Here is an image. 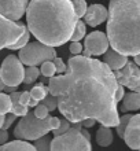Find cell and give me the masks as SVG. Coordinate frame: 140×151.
Instances as JSON below:
<instances>
[{"label": "cell", "mask_w": 140, "mask_h": 151, "mask_svg": "<svg viewBox=\"0 0 140 151\" xmlns=\"http://www.w3.org/2000/svg\"><path fill=\"white\" fill-rule=\"evenodd\" d=\"M58 109L70 122L93 118L106 127L120 121L116 91L118 83L107 65L91 56L74 55L67 60Z\"/></svg>", "instance_id": "obj_1"}, {"label": "cell", "mask_w": 140, "mask_h": 151, "mask_svg": "<svg viewBox=\"0 0 140 151\" xmlns=\"http://www.w3.org/2000/svg\"><path fill=\"white\" fill-rule=\"evenodd\" d=\"M25 14L29 32L51 47H60L70 41L78 21L70 0H32Z\"/></svg>", "instance_id": "obj_2"}, {"label": "cell", "mask_w": 140, "mask_h": 151, "mask_svg": "<svg viewBox=\"0 0 140 151\" xmlns=\"http://www.w3.org/2000/svg\"><path fill=\"white\" fill-rule=\"evenodd\" d=\"M107 11L111 48L126 56L140 54V0H110Z\"/></svg>", "instance_id": "obj_3"}, {"label": "cell", "mask_w": 140, "mask_h": 151, "mask_svg": "<svg viewBox=\"0 0 140 151\" xmlns=\"http://www.w3.org/2000/svg\"><path fill=\"white\" fill-rule=\"evenodd\" d=\"M58 127H59V118L50 117V115H47L45 118H37L34 113L28 111L17 124V128L14 129V136L17 139L32 142L41 136L48 135V132H51Z\"/></svg>", "instance_id": "obj_4"}, {"label": "cell", "mask_w": 140, "mask_h": 151, "mask_svg": "<svg viewBox=\"0 0 140 151\" xmlns=\"http://www.w3.org/2000/svg\"><path fill=\"white\" fill-rule=\"evenodd\" d=\"M51 150H92L91 135L83 128L81 122L70 124L69 129L62 135L51 139Z\"/></svg>", "instance_id": "obj_5"}, {"label": "cell", "mask_w": 140, "mask_h": 151, "mask_svg": "<svg viewBox=\"0 0 140 151\" xmlns=\"http://www.w3.org/2000/svg\"><path fill=\"white\" fill-rule=\"evenodd\" d=\"M56 56L55 47L47 45V44L41 43V41H33L28 43L26 45L19 50V58L21 62L26 66H37L41 65L47 59H54Z\"/></svg>", "instance_id": "obj_6"}, {"label": "cell", "mask_w": 140, "mask_h": 151, "mask_svg": "<svg viewBox=\"0 0 140 151\" xmlns=\"http://www.w3.org/2000/svg\"><path fill=\"white\" fill-rule=\"evenodd\" d=\"M25 69L24 63L15 55H8L1 62L0 66V77L4 85L8 87H18L24 81Z\"/></svg>", "instance_id": "obj_7"}, {"label": "cell", "mask_w": 140, "mask_h": 151, "mask_svg": "<svg viewBox=\"0 0 140 151\" xmlns=\"http://www.w3.org/2000/svg\"><path fill=\"white\" fill-rule=\"evenodd\" d=\"M26 29L22 22H17L10 18H6L0 14V51L3 48H8L17 40L22 36L24 30Z\"/></svg>", "instance_id": "obj_8"}, {"label": "cell", "mask_w": 140, "mask_h": 151, "mask_svg": "<svg viewBox=\"0 0 140 151\" xmlns=\"http://www.w3.org/2000/svg\"><path fill=\"white\" fill-rule=\"evenodd\" d=\"M117 83L129 88L131 91L140 92V69L135 62H126L118 70H114Z\"/></svg>", "instance_id": "obj_9"}, {"label": "cell", "mask_w": 140, "mask_h": 151, "mask_svg": "<svg viewBox=\"0 0 140 151\" xmlns=\"http://www.w3.org/2000/svg\"><path fill=\"white\" fill-rule=\"evenodd\" d=\"M108 48L107 35L103 32H92L89 33L84 43V56H99L103 55Z\"/></svg>", "instance_id": "obj_10"}, {"label": "cell", "mask_w": 140, "mask_h": 151, "mask_svg": "<svg viewBox=\"0 0 140 151\" xmlns=\"http://www.w3.org/2000/svg\"><path fill=\"white\" fill-rule=\"evenodd\" d=\"M29 0H0V14L12 21H19L26 11Z\"/></svg>", "instance_id": "obj_11"}, {"label": "cell", "mask_w": 140, "mask_h": 151, "mask_svg": "<svg viewBox=\"0 0 140 151\" xmlns=\"http://www.w3.org/2000/svg\"><path fill=\"white\" fill-rule=\"evenodd\" d=\"M122 139L132 150H140V114L132 115L129 118Z\"/></svg>", "instance_id": "obj_12"}, {"label": "cell", "mask_w": 140, "mask_h": 151, "mask_svg": "<svg viewBox=\"0 0 140 151\" xmlns=\"http://www.w3.org/2000/svg\"><path fill=\"white\" fill-rule=\"evenodd\" d=\"M108 11L107 8L102 6V4H91L89 7H87V11L84 14V19L85 24L96 28L98 25L103 24L104 21L107 19Z\"/></svg>", "instance_id": "obj_13"}, {"label": "cell", "mask_w": 140, "mask_h": 151, "mask_svg": "<svg viewBox=\"0 0 140 151\" xmlns=\"http://www.w3.org/2000/svg\"><path fill=\"white\" fill-rule=\"evenodd\" d=\"M103 62L114 72V70H118L122 66H125V63L128 62V56L116 51V50H113V48L111 50L107 48V51L103 54Z\"/></svg>", "instance_id": "obj_14"}, {"label": "cell", "mask_w": 140, "mask_h": 151, "mask_svg": "<svg viewBox=\"0 0 140 151\" xmlns=\"http://www.w3.org/2000/svg\"><path fill=\"white\" fill-rule=\"evenodd\" d=\"M140 109V92H129L125 93L122 98V106L121 111H136Z\"/></svg>", "instance_id": "obj_15"}, {"label": "cell", "mask_w": 140, "mask_h": 151, "mask_svg": "<svg viewBox=\"0 0 140 151\" xmlns=\"http://www.w3.org/2000/svg\"><path fill=\"white\" fill-rule=\"evenodd\" d=\"M19 95L21 92H15V91L10 93V98H11V110H10V113L15 114L17 117H24L29 111V106H24L21 103Z\"/></svg>", "instance_id": "obj_16"}, {"label": "cell", "mask_w": 140, "mask_h": 151, "mask_svg": "<svg viewBox=\"0 0 140 151\" xmlns=\"http://www.w3.org/2000/svg\"><path fill=\"white\" fill-rule=\"evenodd\" d=\"M96 143L99 144L100 147H108L113 143V132L110 127L102 125L96 132Z\"/></svg>", "instance_id": "obj_17"}, {"label": "cell", "mask_w": 140, "mask_h": 151, "mask_svg": "<svg viewBox=\"0 0 140 151\" xmlns=\"http://www.w3.org/2000/svg\"><path fill=\"white\" fill-rule=\"evenodd\" d=\"M0 150L6 151V150H36L34 146L32 143H29L28 140L24 139H17L12 140V142H6L4 144L0 146Z\"/></svg>", "instance_id": "obj_18"}, {"label": "cell", "mask_w": 140, "mask_h": 151, "mask_svg": "<svg viewBox=\"0 0 140 151\" xmlns=\"http://www.w3.org/2000/svg\"><path fill=\"white\" fill-rule=\"evenodd\" d=\"M63 85V74L59 76H51L48 81V92L54 96H59Z\"/></svg>", "instance_id": "obj_19"}, {"label": "cell", "mask_w": 140, "mask_h": 151, "mask_svg": "<svg viewBox=\"0 0 140 151\" xmlns=\"http://www.w3.org/2000/svg\"><path fill=\"white\" fill-rule=\"evenodd\" d=\"M39 76H40V69H37V66H28L24 74V81H22L25 84V88L29 89L30 85L39 78Z\"/></svg>", "instance_id": "obj_20"}, {"label": "cell", "mask_w": 140, "mask_h": 151, "mask_svg": "<svg viewBox=\"0 0 140 151\" xmlns=\"http://www.w3.org/2000/svg\"><path fill=\"white\" fill-rule=\"evenodd\" d=\"M85 32H87V29H85V22H83V21L78 19L76 22L74 29H73V33H72V36H70V40H72V41H80V40L85 36Z\"/></svg>", "instance_id": "obj_21"}, {"label": "cell", "mask_w": 140, "mask_h": 151, "mask_svg": "<svg viewBox=\"0 0 140 151\" xmlns=\"http://www.w3.org/2000/svg\"><path fill=\"white\" fill-rule=\"evenodd\" d=\"M29 92H30V96H32L33 99H36L40 102V100L48 93V87L43 85V84H36L34 87H32V89Z\"/></svg>", "instance_id": "obj_22"}, {"label": "cell", "mask_w": 140, "mask_h": 151, "mask_svg": "<svg viewBox=\"0 0 140 151\" xmlns=\"http://www.w3.org/2000/svg\"><path fill=\"white\" fill-rule=\"evenodd\" d=\"M11 110V98L8 93L0 91V114H8Z\"/></svg>", "instance_id": "obj_23"}, {"label": "cell", "mask_w": 140, "mask_h": 151, "mask_svg": "<svg viewBox=\"0 0 140 151\" xmlns=\"http://www.w3.org/2000/svg\"><path fill=\"white\" fill-rule=\"evenodd\" d=\"M56 73L55 70V65H54V62H52L51 59H47L44 60V62H41V68H40V74H43L44 77H51V76H54Z\"/></svg>", "instance_id": "obj_24"}, {"label": "cell", "mask_w": 140, "mask_h": 151, "mask_svg": "<svg viewBox=\"0 0 140 151\" xmlns=\"http://www.w3.org/2000/svg\"><path fill=\"white\" fill-rule=\"evenodd\" d=\"M29 39H30V32H29V29L26 28L24 30V33H22V36L17 40L14 44H11V45L8 47V50H21L24 45H26V44L29 43Z\"/></svg>", "instance_id": "obj_25"}, {"label": "cell", "mask_w": 140, "mask_h": 151, "mask_svg": "<svg viewBox=\"0 0 140 151\" xmlns=\"http://www.w3.org/2000/svg\"><path fill=\"white\" fill-rule=\"evenodd\" d=\"M33 146H34L36 150H51V137L47 135L41 136V137L34 140Z\"/></svg>", "instance_id": "obj_26"}, {"label": "cell", "mask_w": 140, "mask_h": 151, "mask_svg": "<svg viewBox=\"0 0 140 151\" xmlns=\"http://www.w3.org/2000/svg\"><path fill=\"white\" fill-rule=\"evenodd\" d=\"M73 4V8H74V12H76L77 18L80 19V18H83L85 14V11H87V1L85 0H73L72 1Z\"/></svg>", "instance_id": "obj_27"}, {"label": "cell", "mask_w": 140, "mask_h": 151, "mask_svg": "<svg viewBox=\"0 0 140 151\" xmlns=\"http://www.w3.org/2000/svg\"><path fill=\"white\" fill-rule=\"evenodd\" d=\"M41 103L44 104L45 107L50 110V111H54L56 107H58V98L56 96H54V95H51L50 92H48L47 95L43 98V99L40 100Z\"/></svg>", "instance_id": "obj_28"}, {"label": "cell", "mask_w": 140, "mask_h": 151, "mask_svg": "<svg viewBox=\"0 0 140 151\" xmlns=\"http://www.w3.org/2000/svg\"><path fill=\"white\" fill-rule=\"evenodd\" d=\"M131 117H132L131 114H125V115H122V117H120V121H118V124H117V127H116L117 128V133H118L120 137L124 136L125 128H126V125H128V121H129Z\"/></svg>", "instance_id": "obj_29"}, {"label": "cell", "mask_w": 140, "mask_h": 151, "mask_svg": "<svg viewBox=\"0 0 140 151\" xmlns=\"http://www.w3.org/2000/svg\"><path fill=\"white\" fill-rule=\"evenodd\" d=\"M69 127H70V121H69L67 118H60L59 119V127L55 128V129H52V132H54V136H58V135H62V133H65V132L69 129Z\"/></svg>", "instance_id": "obj_30"}, {"label": "cell", "mask_w": 140, "mask_h": 151, "mask_svg": "<svg viewBox=\"0 0 140 151\" xmlns=\"http://www.w3.org/2000/svg\"><path fill=\"white\" fill-rule=\"evenodd\" d=\"M33 113H34V115H36L37 118H45L48 115V113H50V110H48L43 103H37V106Z\"/></svg>", "instance_id": "obj_31"}, {"label": "cell", "mask_w": 140, "mask_h": 151, "mask_svg": "<svg viewBox=\"0 0 140 151\" xmlns=\"http://www.w3.org/2000/svg\"><path fill=\"white\" fill-rule=\"evenodd\" d=\"M52 62H54V65H55V70L56 73H60V74H63L65 72H66V63H65L63 60L60 59V58H58V56H55L54 59H52Z\"/></svg>", "instance_id": "obj_32"}, {"label": "cell", "mask_w": 140, "mask_h": 151, "mask_svg": "<svg viewBox=\"0 0 140 151\" xmlns=\"http://www.w3.org/2000/svg\"><path fill=\"white\" fill-rule=\"evenodd\" d=\"M17 119V115L15 114H8V115H6L4 114V121H3V125H1V128H3V129H8V128L11 127V124L14 122V121H15Z\"/></svg>", "instance_id": "obj_33"}, {"label": "cell", "mask_w": 140, "mask_h": 151, "mask_svg": "<svg viewBox=\"0 0 140 151\" xmlns=\"http://www.w3.org/2000/svg\"><path fill=\"white\" fill-rule=\"evenodd\" d=\"M69 51L72 52L73 55H78L83 52V45L80 44V41H72L70 47H69Z\"/></svg>", "instance_id": "obj_34"}, {"label": "cell", "mask_w": 140, "mask_h": 151, "mask_svg": "<svg viewBox=\"0 0 140 151\" xmlns=\"http://www.w3.org/2000/svg\"><path fill=\"white\" fill-rule=\"evenodd\" d=\"M19 100H21V103L24 104V106H28V104H29V100H30V92H29L28 89H25L24 92H21Z\"/></svg>", "instance_id": "obj_35"}, {"label": "cell", "mask_w": 140, "mask_h": 151, "mask_svg": "<svg viewBox=\"0 0 140 151\" xmlns=\"http://www.w3.org/2000/svg\"><path fill=\"white\" fill-rule=\"evenodd\" d=\"M124 95H125L124 85H121V84H118V87H117V91H116V99H117V102H120V100H122Z\"/></svg>", "instance_id": "obj_36"}, {"label": "cell", "mask_w": 140, "mask_h": 151, "mask_svg": "<svg viewBox=\"0 0 140 151\" xmlns=\"http://www.w3.org/2000/svg\"><path fill=\"white\" fill-rule=\"evenodd\" d=\"M7 139H8L7 129H3V128H0V146L6 143V142H7Z\"/></svg>", "instance_id": "obj_37"}, {"label": "cell", "mask_w": 140, "mask_h": 151, "mask_svg": "<svg viewBox=\"0 0 140 151\" xmlns=\"http://www.w3.org/2000/svg\"><path fill=\"white\" fill-rule=\"evenodd\" d=\"M95 122L96 121L93 118H85L81 121V125H83V128H91L95 125Z\"/></svg>", "instance_id": "obj_38"}, {"label": "cell", "mask_w": 140, "mask_h": 151, "mask_svg": "<svg viewBox=\"0 0 140 151\" xmlns=\"http://www.w3.org/2000/svg\"><path fill=\"white\" fill-rule=\"evenodd\" d=\"M37 103H39V100L33 99L32 96H30V100H29V104H28V106H32V107H33V106H34V107H36V106H37Z\"/></svg>", "instance_id": "obj_39"}, {"label": "cell", "mask_w": 140, "mask_h": 151, "mask_svg": "<svg viewBox=\"0 0 140 151\" xmlns=\"http://www.w3.org/2000/svg\"><path fill=\"white\" fill-rule=\"evenodd\" d=\"M133 62H135L137 66H140V54H136V55L133 56Z\"/></svg>", "instance_id": "obj_40"}, {"label": "cell", "mask_w": 140, "mask_h": 151, "mask_svg": "<svg viewBox=\"0 0 140 151\" xmlns=\"http://www.w3.org/2000/svg\"><path fill=\"white\" fill-rule=\"evenodd\" d=\"M3 121H4V115L0 114V128H1V125H3Z\"/></svg>", "instance_id": "obj_41"}, {"label": "cell", "mask_w": 140, "mask_h": 151, "mask_svg": "<svg viewBox=\"0 0 140 151\" xmlns=\"http://www.w3.org/2000/svg\"><path fill=\"white\" fill-rule=\"evenodd\" d=\"M3 88H4V84L1 81V77H0V91H3Z\"/></svg>", "instance_id": "obj_42"}]
</instances>
